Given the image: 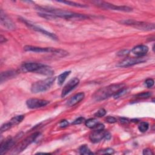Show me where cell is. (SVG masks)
Instances as JSON below:
<instances>
[{
  "instance_id": "6da1fadb",
  "label": "cell",
  "mask_w": 155,
  "mask_h": 155,
  "mask_svg": "<svg viewBox=\"0 0 155 155\" xmlns=\"http://www.w3.org/2000/svg\"><path fill=\"white\" fill-rule=\"evenodd\" d=\"M38 10H39L43 13H46L48 14H51L55 17L57 18H62L67 19H84L87 18L88 17L85 15H82V14L76 13L72 12H69L67 10H64L61 9H55L52 8H48V7H39L37 8Z\"/></svg>"
},
{
  "instance_id": "7a4b0ae2",
  "label": "cell",
  "mask_w": 155,
  "mask_h": 155,
  "mask_svg": "<svg viewBox=\"0 0 155 155\" xmlns=\"http://www.w3.org/2000/svg\"><path fill=\"white\" fill-rule=\"evenodd\" d=\"M124 87H125V84H113V85L104 87L96 91L93 96V98L96 101L104 100L111 96H113L118 90Z\"/></svg>"
},
{
  "instance_id": "3957f363",
  "label": "cell",
  "mask_w": 155,
  "mask_h": 155,
  "mask_svg": "<svg viewBox=\"0 0 155 155\" xmlns=\"http://www.w3.org/2000/svg\"><path fill=\"white\" fill-rule=\"evenodd\" d=\"M24 51L26 52H32L35 53H53L60 57H64L68 55V52L62 50V49H57L55 48L49 47H38L31 46H26L24 47Z\"/></svg>"
},
{
  "instance_id": "277c9868",
  "label": "cell",
  "mask_w": 155,
  "mask_h": 155,
  "mask_svg": "<svg viewBox=\"0 0 155 155\" xmlns=\"http://www.w3.org/2000/svg\"><path fill=\"white\" fill-rule=\"evenodd\" d=\"M55 80V77H51L44 80H41L35 82L32 84L31 87V91L33 93L43 92V91H45L51 88Z\"/></svg>"
},
{
  "instance_id": "5b68a950",
  "label": "cell",
  "mask_w": 155,
  "mask_h": 155,
  "mask_svg": "<svg viewBox=\"0 0 155 155\" xmlns=\"http://www.w3.org/2000/svg\"><path fill=\"white\" fill-rule=\"evenodd\" d=\"M122 23L129 26H131L133 27L136 28L139 30H142L144 31H150L154 29V24L151 23H147L145 22L136 21L133 19H129L127 21H122Z\"/></svg>"
},
{
  "instance_id": "8992f818",
  "label": "cell",
  "mask_w": 155,
  "mask_h": 155,
  "mask_svg": "<svg viewBox=\"0 0 155 155\" xmlns=\"http://www.w3.org/2000/svg\"><path fill=\"white\" fill-rule=\"evenodd\" d=\"M39 135H40V133L38 132H36V133L32 134L31 135L26 138L24 140H23L21 143H20L15 147V149H14V152H15V153H18L21 152L23 151L30 144L33 143L35 140H36V139L39 136Z\"/></svg>"
},
{
  "instance_id": "52a82bcc",
  "label": "cell",
  "mask_w": 155,
  "mask_h": 155,
  "mask_svg": "<svg viewBox=\"0 0 155 155\" xmlns=\"http://www.w3.org/2000/svg\"><path fill=\"white\" fill-rule=\"evenodd\" d=\"M20 21H22L23 23H24L28 27L30 28V29L35 30V31H37V32H40L42 34H43L44 35H46V36H47V37L50 38L53 40H58V37L56 36V35L53 33H52L51 32H49L46 30H44V29H43V28H41L40 27H38L36 25H35L34 24L30 23V21H29L26 20V19H24V18H20Z\"/></svg>"
},
{
  "instance_id": "ba28073f",
  "label": "cell",
  "mask_w": 155,
  "mask_h": 155,
  "mask_svg": "<svg viewBox=\"0 0 155 155\" xmlns=\"http://www.w3.org/2000/svg\"><path fill=\"white\" fill-rule=\"evenodd\" d=\"M95 3L96 6H100L101 8H104V9H110L113 10H118V11H122V12H130L132 11V9L129 8L128 6H115L113 4H110L109 3L106 2H101V1H95L93 2Z\"/></svg>"
},
{
  "instance_id": "9c48e42d",
  "label": "cell",
  "mask_w": 155,
  "mask_h": 155,
  "mask_svg": "<svg viewBox=\"0 0 155 155\" xmlns=\"http://www.w3.org/2000/svg\"><path fill=\"white\" fill-rule=\"evenodd\" d=\"M145 61V60L143 57L138 56L136 58H127L119 62L116 66L119 67H127L139 64V63H143Z\"/></svg>"
},
{
  "instance_id": "30bf717a",
  "label": "cell",
  "mask_w": 155,
  "mask_h": 155,
  "mask_svg": "<svg viewBox=\"0 0 155 155\" xmlns=\"http://www.w3.org/2000/svg\"><path fill=\"white\" fill-rule=\"evenodd\" d=\"M110 135L107 132L103 130H94L92 133L90 135V139L91 142L94 143H96L101 141L104 138L110 139Z\"/></svg>"
},
{
  "instance_id": "8fae6325",
  "label": "cell",
  "mask_w": 155,
  "mask_h": 155,
  "mask_svg": "<svg viewBox=\"0 0 155 155\" xmlns=\"http://www.w3.org/2000/svg\"><path fill=\"white\" fill-rule=\"evenodd\" d=\"M80 83V80L78 79L77 78H74L70 80L66 85L64 86L62 90L61 93V97L64 98L67 94H69L73 89L75 88Z\"/></svg>"
},
{
  "instance_id": "7c38bea8",
  "label": "cell",
  "mask_w": 155,
  "mask_h": 155,
  "mask_svg": "<svg viewBox=\"0 0 155 155\" xmlns=\"http://www.w3.org/2000/svg\"><path fill=\"white\" fill-rule=\"evenodd\" d=\"M49 102L44 100L39 99H29L26 101V105L27 107L31 109H38L46 106Z\"/></svg>"
},
{
  "instance_id": "4fadbf2b",
  "label": "cell",
  "mask_w": 155,
  "mask_h": 155,
  "mask_svg": "<svg viewBox=\"0 0 155 155\" xmlns=\"http://www.w3.org/2000/svg\"><path fill=\"white\" fill-rule=\"evenodd\" d=\"M0 15H1V19H0L1 23L3 26L7 28L8 30H14L15 29V24L3 10H1Z\"/></svg>"
},
{
  "instance_id": "5bb4252c",
  "label": "cell",
  "mask_w": 155,
  "mask_h": 155,
  "mask_svg": "<svg viewBox=\"0 0 155 155\" xmlns=\"http://www.w3.org/2000/svg\"><path fill=\"white\" fill-rule=\"evenodd\" d=\"M15 143V140L12 138L11 137H8L6 138L4 141L1 144L0 147V154H3L9 150L14 145Z\"/></svg>"
},
{
  "instance_id": "9a60e30c",
  "label": "cell",
  "mask_w": 155,
  "mask_h": 155,
  "mask_svg": "<svg viewBox=\"0 0 155 155\" xmlns=\"http://www.w3.org/2000/svg\"><path fill=\"white\" fill-rule=\"evenodd\" d=\"M43 66V64L40 63H35V62H29L24 64L21 69L24 72H35L37 73L41 67Z\"/></svg>"
},
{
  "instance_id": "2e32d148",
  "label": "cell",
  "mask_w": 155,
  "mask_h": 155,
  "mask_svg": "<svg viewBox=\"0 0 155 155\" xmlns=\"http://www.w3.org/2000/svg\"><path fill=\"white\" fill-rule=\"evenodd\" d=\"M148 51H149V47L145 45L137 46L133 48L131 50V52L138 57H143L147 54Z\"/></svg>"
},
{
  "instance_id": "e0dca14e",
  "label": "cell",
  "mask_w": 155,
  "mask_h": 155,
  "mask_svg": "<svg viewBox=\"0 0 155 155\" xmlns=\"http://www.w3.org/2000/svg\"><path fill=\"white\" fill-rule=\"evenodd\" d=\"M84 96H85V95H84V93L82 92L77 93L72 98H70V99L67 101L66 105L68 107L74 106L75 105L82 101L84 99Z\"/></svg>"
},
{
  "instance_id": "ac0fdd59",
  "label": "cell",
  "mask_w": 155,
  "mask_h": 155,
  "mask_svg": "<svg viewBox=\"0 0 155 155\" xmlns=\"http://www.w3.org/2000/svg\"><path fill=\"white\" fill-rule=\"evenodd\" d=\"M37 73L50 76L52 75L54 73V71L51 67L43 64V66H42L41 69L37 72Z\"/></svg>"
},
{
  "instance_id": "d6986e66",
  "label": "cell",
  "mask_w": 155,
  "mask_h": 155,
  "mask_svg": "<svg viewBox=\"0 0 155 155\" xmlns=\"http://www.w3.org/2000/svg\"><path fill=\"white\" fill-rule=\"evenodd\" d=\"M70 73H71V71H66L59 75L58 78V84L59 86L62 85L63 83L64 82L65 80H66L67 77L70 74Z\"/></svg>"
},
{
  "instance_id": "ffe728a7",
  "label": "cell",
  "mask_w": 155,
  "mask_h": 155,
  "mask_svg": "<svg viewBox=\"0 0 155 155\" xmlns=\"http://www.w3.org/2000/svg\"><path fill=\"white\" fill-rule=\"evenodd\" d=\"M16 75V72L14 71H8L6 72L1 73V81L3 82L4 80H6L7 79H9L10 78H12L14 76Z\"/></svg>"
},
{
  "instance_id": "44dd1931",
  "label": "cell",
  "mask_w": 155,
  "mask_h": 155,
  "mask_svg": "<svg viewBox=\"0 0 155 155\" xmlns=\"http://www.w3.org/2000/svg\"><path fill=\"white\" fill-rule=\"evenodd\" d=\"M24 119V115H18V116L13 117L10 121V123L11 124L12 126L17 125L19 124V123L23 121Z\"/></svg>"
},
{
  "instance_id": "7402d4cb",
  "label": "cell",
  "mask_w": 155,
  "mask_h": 155,
  "mask_svg": "<svg viewBox=\"0 0 155 155\" xmlns=\"http://www.w3.org/2000/svg\"><path fill=\"white\" fill-rule=\"evenodd\" d=\"M99 123L98 121L95 118H91L87 120L85 122L86 125L87 127L88 128L90 129H93L95 127V126Z\"/></svg>"
},
{
  "instance_id": "603a6c76",
  "label": "cell",
  "mask_w": 155,
  "mask_h": 155,
  "mask_svg": "<svg viewBox=\"0 0 155 155\" xmlns=\"http://www.w3.org/2000/svg\"><path fill=\"white\" fill-rule=\"evenodd\" d=\"M79 153L81 154H93V153L90 151L89 148L86 145H83L81 146L79 149Z\"/></svg>"
},
{
  "instance_id": "cb8c5ba5",
  "label": "cell",
  "mask_w": 155,
  "mask_h": 155,
  "mask_svg": "<svg viewBox=\"0 0 155 155\" xmlns=\"http://www.w3.org/2000/svg\"><path fill=\"white\" fill-rule=\"evenodd\" d=\"M58 3H64V4H66L69 6H73V7H76V8H87V6L86 5H84V4H80V3H75V2H72V1H58Z\"/></svg>"
},
{
  "instance_id": "d4e9b609",
  "label": "cell",
  "mask_w": 155,
  "mask_h": 155,
  "mask_svg": "<svg viewBox=\"0 0 155 155\" xmlns=\"http://www.w3.org/2000/svg\"><path fill=\"white\" fill-rule=\"evenodd\" d=\"M149 124L147 122H141L138 126V129L139 131L143 133L147 131L148 129H149Z\"/></svg>"
},
{
  "instance_id": "484cf974",
  "label": "cell",
  "mask_w": 155,
  "mask_h": 155,
  "mask_svg": "<svg viewBox=\"0 0 155 155\" xmlns=\"http://www.w3.org/2000/svg\"><path fill=\"white\" fill-rule=\"evenodd\" d=\"M152 93L150 91H147V92H143L137 94L135 97L139 99H145V98H149L152 96Z\"/></svg>"
},
{
  "instance_id": "4316f807",
  "label": "cell",
  "mask_w": 155,
  "mask_h": 155,
  "mask_svg": "<svg viewBox=\"0 0 155 155\" xmlns=\"http://www.w3.org/2000/svg\"><path fill=\"white\" fill-rule=\"evenodd\" d=\"M126 92H127V89L125 87H124L119 90H118L117 92L113 95V98H115V99H118V98H120L124 95H125Z\"/></svg>"
},
{
  "instance_id": "83f0119b",
  "label": "cell",
  "mask_w": 155,
  "mask_h": 155,
  "mask_svg": "<svg viewBox=\"0 0 155 155\" xmlns=\"http://www.w3.org/2000/svg\"><path fill=\"white\" fill-rule=\"evenodd\" d=\"M106 113H107L106 110H105L104 109H101L98 110L96 113L95 114V116H97L98 118H101V117H102V116H105V115H106Z\"/></svg>"
},
{
  "instance_id": "f1b7e54d",
  "label": "cell",
  "mask_w": 155,
  "mask_h": 155,
  "mask_svg": "<svg viewBox=\"0 0 155 155\" xmlns=\"http://www.w3.org/2000/svg\"><path fill=\"white\" fill-rule=\"evenodd\" d=\"M115 153V151L113 149H107L104 150H101L98 152L97 153L98 154H112Z\"/></svg>"
},
{
  "instance_id": "f546056e",
  "label": "cell",
  "mask_w": 155,
  "mask_h": 155,
  "mask_svg": "<svg viewBox=\"0 0 155 155\" xmlns=\"http://www.w3.org/2000/svg\"><path fill=\"white\" fill-rule=\"evenodd\" d=\"M12 125L10 123V122H8V123H6L4 124H3L2 126H1V132L3 133L4 131H7L8 130H9V129H10L12 127Z\"/></svg>"
},
{
  "instance_id": "4dcf8cb0",
  "label": "cell",
  "mask_w": 155,
  "mask_h": 155,
  "mask_svg": "<svg viewBox=\"0 0 155 155\" xmlns=\"http://www.w3.org/2000/svg\"><path fill=\"white\" fill-rule=\"evenodd\" d=\"M145 84L148 88H150L154 86V80L152 79H147L145 81Z\"/></svg>"
},
{
  "instance_id": "1f68e13d",
  "label": "cell",
  "mask_w": 155,
  "mask_h": 155,
  "mask_svg": "<svg viewBox=\"0 0 155 155\" xmlns=\"http://www.w3.org/2000/svg\"><path fill=\"white\" fill-rule=\"evenodd\" d=\"M84 121V118L82 117H80L78 119H75V120L72 122V124L73 125H77V124H81Z\"/></svg>"
},
{
  "instance_id": "d6a6232c",
  "label": "cell",
  "mask_w": 155,
  "mask_h": 155,
  "mask_svg": "<svg viewBox=\"0 0 155 155\" xmlns=\"http://www.w3.org/2000/svg\"><path fill=\"white\" fill-rule=\"evenodd\" d=\"M116 121H117L116 119L114 117H112V116H109L106 119V122H107L108 123H110V124L115 123Z\"/></svg>"
},
{
  "instance_id": "836d02e7",
  "label": "cell",
  "mask_w": 155,
  "mask_h": 155,
  "mask_svg": "<svg viewBox=\"0 0 155 155\" xmlns=\"http://www.w3.org/2000/svg\"><path fill=\"white\" fill-rule=\"evenodd\" d=\"M68 125H69V122L66 120H62L59 124V126H60V127H61V128L66 127H67Z\"/></svg>"
},
{
  "instance_id": "e575fe53",
  "label": "cell",
  "mask_w": 155,
  "mask_h": 155,
  "mask_svg": "<svg viewBox=\"0 0 155 155\" xmlns=\"http://www.w3.org/2000/svg\"><path fill=\"white\" fill-rule=\"evenodd\" d=\"M94 130H103L104 129V125L102 124L98 123L96 126L95 127L93 128Z\"/></svg>"
},
{
  "instance_id": "d590c367",
  "label": "cell",
  "mask_w": 155,
  "mask_h": 155,
  "mask_svg": "<svg viewBox=\"0 0 155 155\" xmlns=\"http://www.w3.org/2000/svg\"><path fill=\"white\" fill-rule=\"evenodd\" d=\"M129 52H130L128 50H122V51H121L120 52H119L117 55L118 56H125L127 55H128Z\"/></svg>"
},
{
  "instance_id": "8d00e7d4",
  "label": "cell",
  "mask_w": 155,
  "mask_h": 155,
  "mask_svg": "<svg viewBox=\"0 0 155 155\" xmlns=\"http://www.w3.org/2000/svg\"><path fill=\"white\" fill-rule=\"evenodd\" d=\"M143 154L144 155H153L154 153L152 152V151L150 149H146L143 150Z\"/></svg>"
},
{
  "instance_id": "74e56055",
  "label": "cell",
  "mask_w": 155,
  "mask_h": 155,
  "mask_svg": "<svg viewBox=\"0 0 155 155\" xmlns=\"http://www.w3.org/2000/svg\"><path fill=\"white\" fill-rule=\"evenodd\" d=\"M119 120H120V122L122 124H127V123H129V120H128V119L125 118H120V119H119Z\"/></svg>"
},
{
  "instance_id": "f35d334b",
  "label": "cell",
  "mask_w": 155,
  "mask_h": 155,
  "mask_svg": "<svg viewBox=\"0 0 155 155\" xmlns=\"http://www.w3.org/2000/svg\"><path fill=\"white\" fill-rule=\"evenodd\" d=\"M0 41H1V43L2 44L3 43H4V42L7 41V39L4 37H3V35H1V38H0Z\"/></svg>"
},
{
  "instance_id": "ab89813d",
  "label": "cell",
  "mask_w": 155,
  "mask_h": 155,
  "mask_svg": "<svg viewBox=\"0 0 155 155\" xmlns=\"http://www.w3.org/2000/svg\"><path fill=\"white\" fill-rule=\"evenodd\" d=\"M131 122H138V120H137V119H133V120H131Z\"/></svg>"
}]
</instances>
